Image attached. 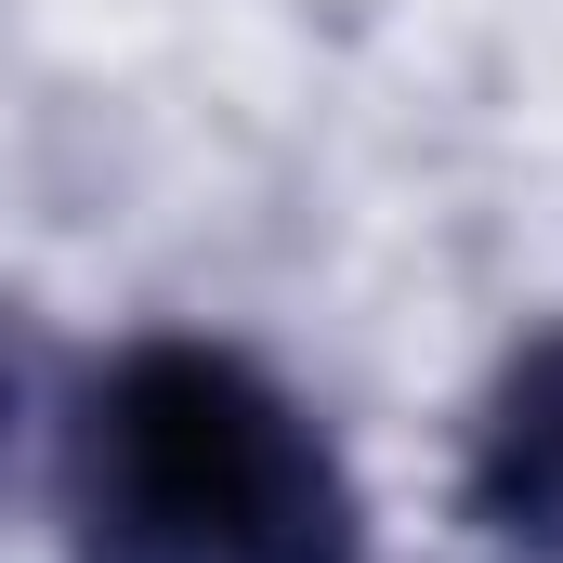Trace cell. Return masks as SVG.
<instances>
[{
	"label": "cell",
	"instance_id": "obj_1",
	"mask_svg": "<svg viewBox=\"0 0 563 563\" xmlns=\"http://www.w3.org/2000/svg\"><path fill=\"white\" fill-rule=\"evenodd\" d=\"M328 420L236 341H119L66 407V563H354Z\"/></svg>",
	"mask_w": 563,
	"mask_h": 563
},
{
	"label": "cell",
	"instance_id": "obj_2",
	"mask_svg": "<svg viewBox=\"0 0 563 563\" xmlns=\"http://www.w3.org/2000/svg\"><path fill=\"white\" fill-rule=\"evenodd\" d=\"M459 498H472V538H485V551L563 563V328H538V341L498 367V394H485V420H472Z\"/></svg>",
	"mask_w": 563,
	"mask_h": 563
}]
</instances>
